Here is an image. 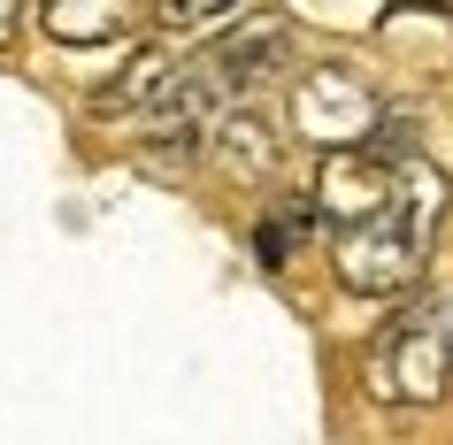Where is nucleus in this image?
Wrapping results in <instances>:
<instances>
[{
    "instance_id": "nucleus-3",
    "label": "nucleus",
    "mask_w": 453,
    "mask_h": 445,
    "mask_svg": "<svg viewBox=\"0 0 453 445\" xmlns=\"http://www.w3.org/2000/svg\"><path fill=\"white\" fill-rule=\"evenodd\" d=\"M292 123L308 146H369L377 139V93L354 70H308L292 85Z\"/></svg>"
},
{
    "instance_id": "nucleus-10",
    "label": "nucleus",
    "mask_w": 453,
    "mask_h": 445,
    "mask_svg": "<svg viewBox=\"0 0 453 445\" xmlns=\"http://www.w3.org/2000/svg\"><path fill=\"white\" fill-rule=\"evenodd\" d=\"M16 24H24V0H0V47L16 39Z\"/></svg>"
},
{
    "instance_id": "nucleus-4",
    "label": "nucleus",
    "mask_w": 453,
    "mask_h": 445,
    "mask_svg": "<svg viewBox=\"0 0 453 445\" xmlns=\"http://www.w3.org/2000/svg\"><path fill=\"white\" fill-rule=\"evenodd\" d=\"M285 62H292V24L277 8H254L208 47V85L215 93H254L269 77H285Z\"/></svg>"
},
{
    "instance_id": "nucleus-7",
    "label": "nucleus",
    "mask_w": 453,
    "mask_h": 445,
    "mask_svg": "<svg viewBox=\"0 0 453 445\" xmlns=\"http://www.w3.org/2000/svg\"><path fill=\"white\" fill-rule=\"evenodd\" d=\"M215 162L231 169V177H246V185H262L269 169H277V131L254 108H231V116L215 123Z\"/></svg>"
},
{
    "instance_id": "nucleus-6",
    "label": "nucleus",
    "mask_w": 453,
    "mask_h": 445,
    "mask_svg": "<svg viewBox=\"0 0 453 445\" xmlns=\"http://www.w3.org/2000/svg\"><path fill=\"white\" fill-rule=\"evenodd\" d=\"M169 85H177V54H169V47H139L93 100H85V108H93L100 123H108V116H146V108H162Z\"/></svg>"
},
{
    "instance_id": "nucleus-2",
    "label": "nucleus",
    "mask_w": 453,
    "mask_h": 445,
    "mask_svg": "<svg viewBox=\"0 0 453 445\" xmlns=\"http://www.w3.org/2000/svg\"><path fill=\"white\" fill-rule=\"evenodd\" d=\"M453 384V323L438 307H407L369 353V399L384 407H438Z\"/></svg>"
},
{
    "instance_id": "nucleus-8",
    "label": "nucleus",
    "mask_w": 453,
    "mask_h": 445,
    "mask_svg": "<svg viewBox=\"0 0 453 445\" xmlns=\"http://www.w3.org/2000/svg\"><path fill=\"white\" fill-rule=\"evenodd\" d=\"M315 200H277V208L262 215V231H254V246H262V261L269 269H285L292 254H300V246H308V231H315Z\"/></svg>"
},
{
    "instance_id": "nucleus-1",
    "label": "nucleus",
    "mask_w": 453,
    "mask_h": 445,
    "mask_svg": "<svg viewBox=\"0 0 453 445\" xmlns=\"http://www.w3.org/2000/svg\"><path fill=\"white\" fill-rule=\"evenodd\" d=\"M438 215H446V177H438L423 154H400V185L384 192L361 223H338L331 231L338 284L361 292V300H400L407 284L423 277L430 238H438Z\"/></svg>"
},
{
    "instance_id": "nucleus-9",
    "label": "nucleus",
    "mask_w": 453,
    "mask_h": 445,
    "mask_svg": "<svg viewBox=\"0 0 453 445\" xmlns=\"http://www.w3.org/2000/svg\"><path fill=\"white\" fill-rule=\"evenodd\" d=\"M239 0H154V16H162L169 31H200V24H223Z\"/></svg>"
},
{
    "instance_id": "nucleus-5",
    "label": "nucleus",
    "mask_w": 453,
    "mask_h": 445,
    "mask_svg": "<svg viewBox=\"0 0 453 445\" xmlns=\"http://www.w3.org/2000/svg\"><path fill=\"white\" fill-rule=\"evenodd\" d=\"M146 24V0H39V31L62 47H100Z\"/></svg>"
}]
</instances>
